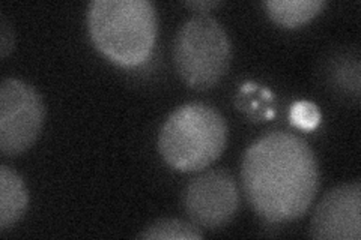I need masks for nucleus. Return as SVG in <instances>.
Instances as JSON below:
<instances>
[{
  "instance_id": "nucleus-1",
  "label": "nucleus",
  "mask_w": 361,
  "mask_h": 240,
  "mask_svg": "<svg viewBox=\"0 0 361 240\" xmlns=\"http://www.w3.org/2000/svg\"><path fill=\"white\" fill-rule=\"evenodd\" d=\"M241 182L248 204L262 220L292 222L307 213L318 194L319 164L301 137L271 131L247 147Z\"/></svg>"
},
{
  "instance_id": "nucleus-2",
  "label": "nucleus",
  "mask_w": 361,
  "mask_h": 240,
  "mask_svg": "<svg viewBox=\"0 0 361 240\" xmlns=\"http://www.w3.org/2000/svg\"><path fill=\"white\" fill-rule=\"evenodd\" d=\"M87 30L109 61L123 68L139 66L154 50L157 11L148 0H94L87 8Z\"/></svg>"
},
{
  "instance_id": "nucleus-3",
  "label": "nucleus",
  "mask_w": 361,
  "mask_h": 240,
  "mask_svg": "<svg viewBox=\"0 0 361 240\" xmlns=\"http://www.w3.org/2000/svg\"><path fill=\"white\" fill-rule=\"evenodd\" d=\"M228 144V125L221 114L203 102H188L166 119L158 134L164 163L183 173L209 167Z\"/></svg>"
},
{
  "instance_id": "nucleus-4",
  "label": "nucleus",
  "mask_w": 361,
  "mask_h": 240,
  "mask_svg": "<svg viewBox=\"0 0 361 240\" xmlns=\"http://www.w3.org/2000/svg\"><path fill=\"white\" fill-rule=\"evenodd\" d=\"M232 62V44L220 21L200 14L179 27L173 41V63L183 82L195 90L217 86Z\"/></svg>"
},
{
  "instance_id": "nucleus-5",
  "label": "nucleus",
  "mask_w": 361,
  "mask_h": 240,
  "mask_svg": "<svg viewBox=\"0 0 361 240\" xmlns=\"http://www.w3.org/2000/svg\"><path fill=\"white\" fill-rule=\"evenodd\" d=\"M45 108L32 84L5 78L0 84V151L16 156L30 149L44 127Z\"/></svg>"
},
{
  "instance_id": "nucleus-6",
  "label": "nucleus",
  "mask_w": 361,
  "mask_h": 240,
  "mask_svg": "<svg viewBox=\"0 0 361 240\" xmlns=\"http://www.w3.org/2000/svg\"><path fill=\"white\" fill-rule=\"evenodd\" d=\"M183 203L195 225L219 230L238 212L240 189L229 171L211 170L188 182Z\"/></svg>"
},
{
  "instance_id": "nucleus-7",
  "label": "nucleus",
  "mask_w": 361,
  "mask_h": 240,
  "mask_svg": "<svg viewBox=\"0 0 361 240\" xmlns=\"http://www.w3.org/2000/svg\"><path fill=\"white\" fill-rule=\"evenodd\" d=\"M310 237L325 240L361 239V184L338 185L325 194L310 221Z\"/></svg>"
},
{
  "instance_id": "nucleus-8",
  "label": "nucleus",
  "mask_w": 361,
  "mask_h": 240,
  "mask_svg": "<svg viewBox=\"0 0 361 240\" xmlns=\"http://www.w3.org/2000/svg\"><path fill=\"white\" fill-rule=\"evenodd\" d=\"M29 206V192L25 180L16 170L0 165V232H6L21 216Z\"/></svg>"
},
{
  "instance_id": "nucleus-9",
  "label": "nucleus",
  "mask_w": 361,
  "mask_h": 240,
  "mask_svg": "<svg viewBox=\"0 0 361 240\" xmlns=\"http://www.w3.org/2000/svg\"><path fill=\"white\" fill-rule=\"evenodd\" d=\"M268 15L279 26L293 29L306 25L326 6L324 0H268Z\"/></svg>"
},
{
  "instance_id": "nucleus-10",
  "label": "nucleus",
  "mask_w": 361,
  "mask_h": 240,
  "mask_svg": "<svg viewBox=\"0 0 361 240\" xmlns=\"http://www.w3.org/2000/svg\"><path fill=\"white\" fill-rule=\"evenodd\" d=\"M202 237L197 225L175 218L157 220L137 236V239L145 240H200Z\"/></svg>"
},
{
  "instance_id": "nucleus-11",
  "label": "nucleus",
  "mask_w": 361,
  "mask_h": 240,
  "mask_svg": "<svg viewBox=\"0 0 361 240\" xmlns=\"http://www.w3.org/2000/svg\"><path fill=\"white\" fill-rule=\"evenodd\" d=\"M289 119L293 127L302 131H313L321 122V111L318 106L310 101H298L290 107Z\"/></svg>"
},
{
  "instance_id": "nucleus-12",
  "label": "nucleus",
  "mask_w": 361,
  "mask_h": 240,
  "mask_svg": "<svg viewBox=\"0 0 361 240\" xmlns=\"http://www.w3.org/2000/svg\"><path fill=\"white\" fill-rule=\"evenodd\" d=\"M14 50V32L5 15H0V56L2 59Z\"/></svg>"
},
{
  "instance_id": "nucleus-13",
  "label": "nucleus",
  "mask_w": 361,
  "mask_h": 240,
  "mask_svg": "<svg viewBox=\"0 0 361 240\" xmlns=\"http://www.w3.org/2000/svg\"><path fill=\"white\" fill-rule=\"evenodd\" d=\"M223 5V2H208V0H202V2H185V6L200 11V13H208L211 8H217Z\"/></svg>"
}]
</instances>
